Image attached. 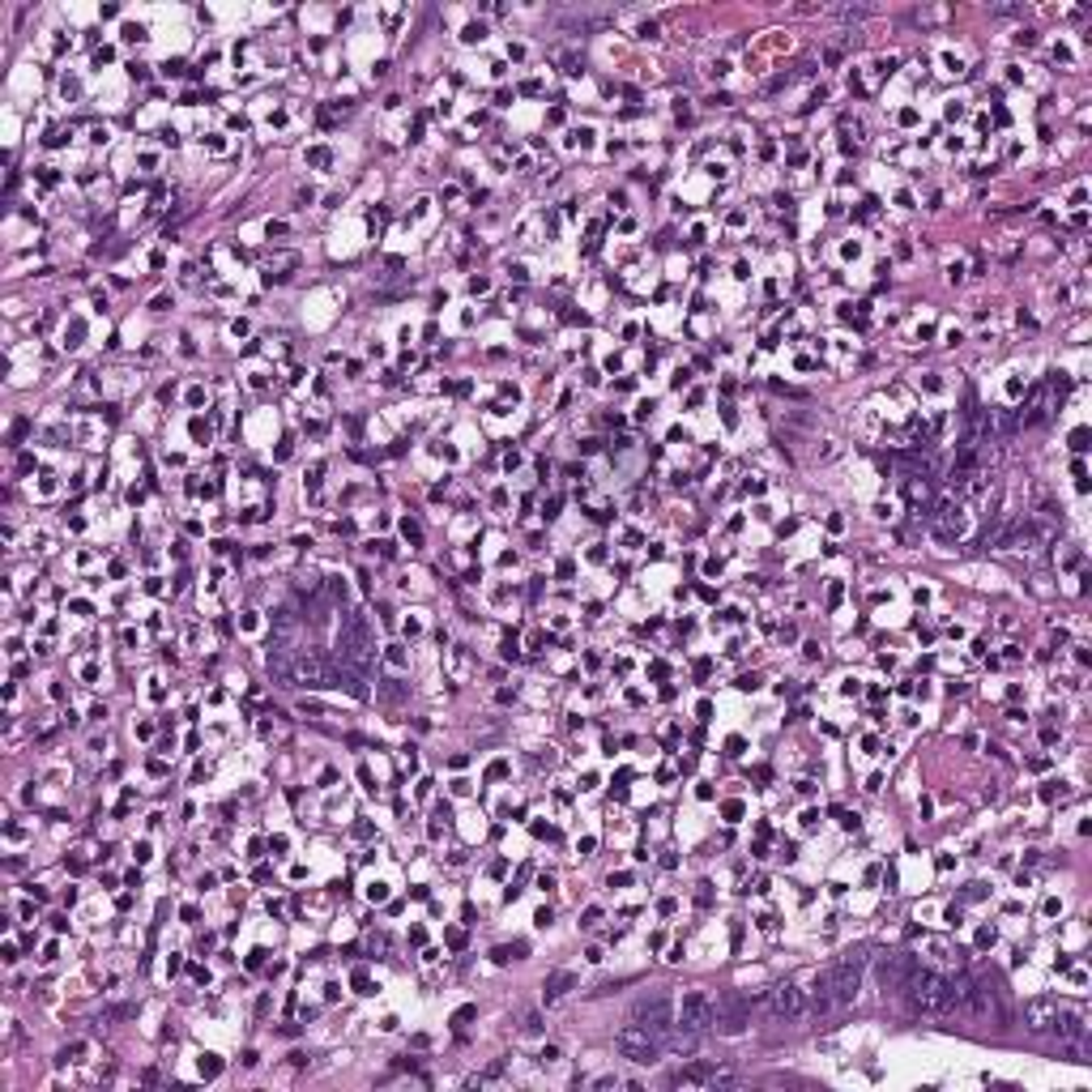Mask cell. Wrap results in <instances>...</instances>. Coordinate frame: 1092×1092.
I'll list each match as a JSON object with an SVG mask.
<instances>
[{
	"mask_svg": "<svg viewBox=\"0 0 1092 1092\" xmlns=\"http://www.w3.org/2000/svg\"><path fill=\"white\" fill-rule=\"evenodd\" d=\"M909 990V1008L922 1011V1016H948L956 1011V981H948L935 969H918L913 978L905 981Z\"/></svg>",
	"mask_w": 1092,
	"mask_h": 1092,
	"instance_id": "1",
	"label": "cell"
},
{
	"mask_svg": "<svg viewBox=\"0 0 1092 1092\" xmlns=\"http://www.w3.org/2000/svg\"><path fill=\"white\" fill-rule=\"evenodd\" d=\"M338 657L350 670H368L376 657H371V627L363 615H346L338 632Z\"/></svg>",
	"mask_w": 1092,
	"mask_h": 1092,
	"instance_id": "2",
	"label": "cell"
},
{
	"mask_svg": "<svg viewBox=\"0 0 1092 1092\" xmlns=\"http://www.w3.org/2000/svg\"><path fill=\"white\" fill-rule=\"evenodd\" d=\"M615 1050L624 1054V1058H632V1063L640 1067H653L657 1058H662V1037L649 1033L644 1024H624L619 1033H615Z\"/></svg>",
	"mask_w": 1092,
	"mask_h": 1092,
	"instance_id": "3",
	"label": "cell"
},
{
	"mask_svg": "<svg viewBox=\"0 0 1092 1092\" xmlns=\"http://www.w3.org/2000/svg\"><path fill=\"white\" fill-rule=\"evenodd\" d=\"M862 969H866V948L850 951V956H841L837 965L828 969V973H832V999H837V1008H845V1003H853V999H858Z\"/></svg>",
	"mask_w": 1092,
	"mask_h": 1092,
	"instance_id": "4",
	"label": "cell"
},
{
	"mask_svg": "<svg viewBox=\"0 0 1092 1092\" xmlns=\"http://www.w3.org/2000/svg\"><path fill=\"white\" fill-rule=\"evenodd\" d=\"M734 1071L730 1067H717V1063H687L683 1071H674V1076L666 1079L670 1088H730L734 1084Z\"/></svg>",
	"mask_w": 1092,
	"mask_h": 1092,
	"instance_id": "5",
	"label": "cell"
},
{
	"mask_svg": "<svg viewBox=\"0 0 1092 1092\" xmlns=\"http://www.w3.org/2000/svg\"><path fill=\"white\" fill-rule=\"evenodd\" d=\"M674 1020H679V1008H674L670 994H653V999H640L636 1003V1024H644L649 1033L666 1037L670 1028H674Z\"/></svg>",
	"mask_w": 1092,
	"mask_h": 1092,
	"instance_id": "6",
	"label": "cell"
},
{
	"mask_svg": "<svg viewBox=\"0 0 1092 1092\" xmlns=\"http://www.w3.org/2000/svg\"><path fill=\"white\" fill-rule=\"evenodd\" d=\"M713 1020H717V1008H713V999L704 990H687L679 1003V1020H674V1028H687V1033H704V1028H713Z\"/></svg>",
	"mask_w": 1092,
	"mask_h": 1092,
	"instance_id": "7",
	"label": "cell"
},
{
	"mask_svg": "<svg viewBox=\"0 0 1092 1092\" xmlns=\"http://www.w3.org/2000/svg\"><path fill=\"white\" fill-rule=\"evenodd\" d=\"M768 1003H772V1016H781V1020H798V1016L807 1011V994L798 990L794 981H781V986H772Z\"/></svg>",
	"mask_w": 1092,
	"mask_h": 1092,
	"instance_id": "8",
	"label": "cell"
},
{
	"mask_svg": "<svg viewBox=\"0 0 1092 1092\" xmlns=\"http://www.w3.org/2000/svg\"><path fill=\"white\" fill-rule=\"evenodd\" d=\"M913 973H918V960L905 956V951H900V956H883L880 960V986L883 990H905V981L913 978Z\"/></svg>",
	"mask_w": 1092,
	"mask_h": 1092,
	"instance_id": "9",
	"label": "cell"
},
{
	"mask_svg": "<svg viewBox=\"0 0 1092 1092\" xmlns=\"http://www.w3.org/2000/svg\"><path fill=\"white\" fill-rule=\"evenodd\" d=\"M1054 1011H1058L1054 999H1033V1003H1024V1028H1028V1033H1050Z\"/></svg>",
	"mask_w": 1092,
	"mask_h": 1092,
	"instance_id": "10",
	"label": "cell"
},
{
	"mask_svg": "<svg viewBox=\"0 0 1092 1092\" xmlns=\"http://www.w3.org/2000/svg\"><path fill=\"white\" fill-rule=\"evenodd\" d=\"M1058 1028V1041H1084L1088 1037V1024H1084V1011H1054V1024Z\"/></svg>",
	"mask_w": 1092,
	"mask_h": 1092,
	"instance_id": "11",
	"label": "cell"
},
{
	"mask_svg": "<svg viewBox=\"0 0 1092 1092\" xmlns=\"http://www.w3.org/2000/svg\"><path fill=\"white\" fill-rule=\"evenodd\" d=\"M606 22H615L610 9H581V14L564 17V26H572V30H597V26H606Z\"/></svg>",
	"mask_w": 1092,
	"mask_h": 1092,
	"instance_id": "12",
	"label": "cell"
},
{
	"mask_svg": "<svg viewBox=\"0 0 1092 1092\" xmlns=\"http://www.w3.org/2000/svg\"><path fill=\"white\" fill-rule=\"evenodd\" d=\"M542 990H546V1003H559V999H564L567 990H576V973H567V969H555L551 978H546V986H542Z\"/></svg>",
	"mask_w": 1092,
	"mask_h": 1092,
	"instance_id": "13",
	"label": "cell"
},
{
	"mask_svg": "<svg viewBox=\"0 0 1092 1092\" xmlns=\"http://www.w3.org/2000/svg\"><path fill=\"white\" fill-rule=\"evenodd\" d=\"M491 956H496L499 965H508V960H516V956H526V943H512V948H496Z\"/></svg>",
	"mask_w": 1092,
	"mask_h": 1092,
	"instance_id": "14",
	"label": "cell"
},
{
	"mask_svg": "<svg viewBox=\"0 0 1092 1092\" xmlns=\"http://www.w3.org/2000/svg\"><path fill=\"white\" fill-rule=\"evenodd\" d=\"M218 1071H222V1058H218V1054H205V1058H201V1076L213 1079Z\"/></svg>",
	"mask_w": 1092,
	"mask_h": 1092,
	"instance_id": "15",
	"label": "cell"
},
{
	"mask_svg": "<svg viewBox=\"0 0 1092 1092\" xmlns=\"http://www.w3.org/2000/svg\"><path fill=\"white\" fill-rule=\"evenodd\" d=\"M474 1016H478V1008H461V1011H453V1024L461 1028V1024H469Z\"/></svg>",
	"mask_w": 1092,
	"mask_h": 1092,
	"instance_id": "16",
	"label": "cell"
},
{
	"mask_svg": "<svg viewBox=\"0 0 1092 1092\" xmlns=\"http://www.w3.org/2000/svg\"><path fill=\"white\" fill-rule=\"evenodd\" d=\"M526 1033H542V1016H538V1011H529V1016H526Z\"/></svg>",
	"mask_w": 1092,
	"mask_h": 1092,
	"instance_id": "17",
	"label": "cell"
},
{
	"mask_svg": "<svg viewBox=\"0 0 1092 1092\" xmlns=\"http://www.w3.org/2000/svg\"><path fill=\"white\" fill-rule=\"evenodd\" d=\"M1071 448H1088V431H1084V427H1079L1076 436H1071Z\"/></svg>",
	"mask_w": 1092,
	"mask_h": 1092,
	"instance_id": "18",
	"label": "cell"
}]
</instances>
